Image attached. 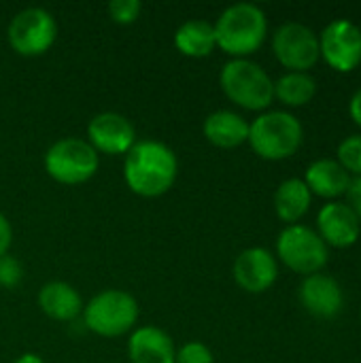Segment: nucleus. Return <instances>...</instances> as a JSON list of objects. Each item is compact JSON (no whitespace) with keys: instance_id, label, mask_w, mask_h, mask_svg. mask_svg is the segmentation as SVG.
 Here are the masks:
<instances>
[{"instance_id":"obj_1","label":"nucleus","mask_w":361,"mask_h":363,"mask_svg":"<svg viewBox=\"0 0 361 363\" xmlns=\"http://www.w3.org/2000/svg\"><path fill=\"white\" fill-rule=\"evenodd\" d=\"M179 177L177 153L162 140L143 138L123 155V181L140 198L168 194Z\"/></svg>"},{"instance_id":"obj_2","label":"nucleus","mask_w":361,"mask_h":363,"mask_svg":"<svg viewBox=\"0 0 361 363\" xmlns=\"http://www.w3.org/2000/svg\"><path fill=\"white\" fill-rule=\"evenodd\" d=\"M213 26L217 47L232 55V60L249 57L255 53L268 34L266 13L253 2H236L228 6Z\"/></svg>"},{"instance_id":"obj_3","label":"nucleus","mask_w":361,"mask_h":363,"mask_svg":"<svg viewBox=\"0 0 361 363\" xmlns=\"http://www.w3.org/2000/svg\"><path fill=\"white\" fill-rule=\"evenodd\" d=\"M304 130L296 115L287 111H266L249 123L247 143L251 149L270 162H281L298 153Z\"/></svg>"},{"instance_id":"obj_4","label":"nucleus","mask_w":361,"mask_h":363,"mask_svg":"<svg viewBox=\"0 0 361 363\" xmlns=\"http://www.w3.org/2000/svg\"><path fill=\"white\" fill-rule=\"evenodd\" d=\"M138 300L123 289H102L83 306L85 328L100 338H119L138 323Z\"/></svg>"},{"instance_id":"obj_5","label":"nucleus","mask_w":361,"mask_h":363,"mask_svg":"<svg viewBox=\"0 0 361 363\" xmlns=\"http://www.w3.org/2000/svg\"><path fill=\"white\" fill-rule=\"evenodd\" d=\"M219 85L230 102L247 111H266L274 100V81L249 57L230 60L223 64Z\"/></svg>"},{"instance_id":"obj_6","label":"nucleus","mask_w":361,"mask_h":363,"mask_svg":"<svg viewBox=\"0 0 361 363\" xmlns=\"http://www.w3.org/2000/svg\"><path fill=\"white\" fill-rule=\"evenodd\" d=\"M45 172L60 185H83L100 168L98 151L79 136H64L45 151Z\"/></svg>"},{"instance_id":"obj_7","label":"nucleus","mask_w":361,"mask_h":363,"mask_svg":"<svg viewBox=\"0 0 361 363\" xmlns=\"http://www.w3.org/2000/svg\"><path fill=\"white\" fill-rule=\"evenodd\" d=\"M6 38L17 55L38 57L53 47L57 38V21L43 6H26L11 17Z\"/></svg>"},{"instance_id":"obj_8","label":"nucleus","mask_w":361,"mask_h":363,"mask_svg":"<svg viewBox=\"0 0 361 363\" xmlns=\"http://www.w3.org/2000/svg\"><path fill=\"white\" fill-rule=\"evenodd\" d=\"M279 259L294 272L311 277L326 268L328 264V245L321 236L306 225H287L277 240Z\"/></svg>"},{"instance_id":"obj_9","label":"nucleus","mask_w":361,"mask_h":363,"mask_svg":"<svg viewBox=\"0 0 361 363\" xmlns=\"http://www.w3.org/2000/svg\"><path fill=\"white\" fill-rule=\"evenodd\" d=\"M272 51L289 72H309L321 57L319 36L309 26L298 21L277 28L272 36Z\"/></svg>"},{"instance_id":"obj_10","label":"nucleus","mask_w":361,"mask_h":363,"mask_svg":"<svg viewBox=\"0 0 361 363\" xmlns=\"http://www.w3.org/2000/svg\"><path fill=\"white\" fill-rule=\"evenodd\" d=\"M321 57L338 72H351L361 64V30L349 19H336L319 34Z\"/></svg>"},{"instance_id":"obj_11","label":"nucleus","mask_w":361,"mask_h":363,"mask_svg":"<svg viewBox=\"0 0 361 363\" xmlns=\"http://www.w3.org/2000/svg\"><path fill=\"white\" fill-rule=\"evenodd\" d=\"M98 155H126L138 140L136 128L132 121L115 111L98 113L87 123V138H85Z\"/></svg>"},{"instance_id":"obj_12","label":"nucleus","mask_w":361,"mask_h":363,"mask_svg":"<svg viewBox=\"0 0 361 363\" xmlns=\"http://www.w3.org/2000/svg\"><path fill=\"white\" fill-rule=\"evenodd\" d=\"M232 274L236 285L247 294H264L277 283L279 264L268 249L251 247L234 259Z\"/></svg>"},{"instance_id":"obj_13","label":"nucleus","mask_w":361,"mask_h":363,"mask_svg":"<svg viewBox=\"0 0 361 363\" xmlns=\"http://www.w3.org/2000/svg\"><path fill=\"white\" fill-rule=\"evenodd\" d=\"M360 232V217L347 202H330L317 215V234L328 247L347 249L357 242Z\"/></svg>"},{"instance_id":"obj_14","label":"nucleus","mask_w":361,"mask_h":363,"mask_svg":"<svg viewBox=\"0 0 361 363\" xmlns=\"http://www.w3.org/2000/svg\"><path fill=\"white\" fill-rule=\"evenodd\" d=\"M128 357L132 363H174L177 345L166 330L140 325L130 334Z\"/></svg>"},{"instance_id":"obj_15","label":"nucleus","mask_w":361,"mask_h":363,"mask_svg":"<svg viewBox=\"0 0 361 363\" xmlns=\"http://www.w3.org/2000/svg\"><path fill=\"white\" fill-rule=\"evenodd\" d=\"M300 302L302 306L319 319H332L343 311V289L328 274H311L300 285Z\"/></svg>"},{"instance_id":"obj_16","label":"nucleus","mask_w":361,"mask_h":363,"mask_svg":"<svg viewBox=\"0 0 361 363\" xmlns=\"http://www.w3.org/2000/svg\"><path fill=\"white\" fill-rule=\"evenodd\" d=\"M38 306L40 311L60 323H70L79 315H83V298L81 294L66 281H49L38 289Z\"/></svg>"},{"instance_id":"obj_17","label":"nucleus","mask_w":361,"mask_h":363,"mask_svg":"<svg viewBox=\"0 0 361 363\" xmlns=\"http://www.w3.org/2000/svg\"><path fill=\"white\" fill-rule=\"evenodd\" d=\"M204 138L219 149H236L249 138V121L234 111H215L202 123Z\"/></svg>"},{"instance_id":"obj_18","label":"nucleus","mask_w":361,"mask_h":363,"mask_svg":"<svg viewBox=\"0 0 361 363\" xmlns=\"http://www.w3.org/2000/svg\"><path fill=\"white\" fill-rule=\"evenodd\" d=\"M311 194L319 198H338L347 194L351 174L336 160H317L306 168V177L302 179Z\"/></svg>"},{"instance_id":"obj_19","label":"nucleus","mask_w":361,"mask_h":363,"mask_svg":"<svg viewBox=\"0 0 361 363\" xmlns=\"http://www.w3.org/2000/svg\"><path fill=\"white\" fill-rule=\"evenodd\" d=\"M174 47L185 57H206L215 51V26L206 19H187L174 32Z\"/></svg>"},{"instance_id":"obj_20","label":"nucleus","mask_w":361,"mask_h":363,"mask_svg":"<svg viewBox=\"0 0 361 363\" xmlns=\"http://www.w3.org/2000/svg\"><path fill=\"white\" fill-rule=\"evenodd\" d=\"M313 194L302 179H287L274 191V211L281 221L296 225L311 208Z\"/></svg>"},{"instance_id":"obj_21","label":"nucleus","mask_w":361,"mask_h":363,"mask_svg":"<svg viewBox=\"0 0 361 363\" xmlns=\"http://www.w3.org/2000/svg\"><path fill=\"white\" fill-rule=\"evenodd\" d=\"M317 94V83L309 72H285L274 81V98L285 106H306Z\"/></svg>"},{"instance_id":"obj_22","label":"nucleus","mask_w":361,"mask_h":363,"mask_svg":"<svg viewBox=\"0 0 361 363\" xmlns=\"http://www.w3.org/2000/svg\"><path fill=\"white\" fill-rule=\"evenodd\" d=\"M349 174L361 177V134L349 136L338 147V160H336Z\"/></svg>"},{"instance_id":"obj_23","label":"nucleus","mask_w":361,"mask_h":363,"mask_svg":"<svg viewBox=\"0 0 361 363\" xmlns=\"http://www.w3.org/2000/svg\"><path fill=\"white\" fill-rule=\"evenodd\" d=\"M174 363H215L213 351L200 342V340H189L177 349Z\"/></svg>"},{"instance_id":"obj_24","label":"nucleus","mask_w":361,"mask_h":363,"mask_svg":"<svg viewBox=\"0 0 361 363\" xmlns=\"http://www.w3.org/2000/svg\"><path fill=\"white\" fill-rule=\"evenodd\" d=\"M140 11H143L140 0H113V2H109V15L119 26L134 23L140 17Z\"/></svg>"},{"instance_id":"obj_25","label":"nucleus","mask_w":361,"mask_h":363,"mask_svg":"<svg viewBox=\"0 0 361 363\" xmlns=\"http://www.w3.org/2000/svg\"><path fill=\"white\" fill-rule=\"evenodd\" d=\"M23 281V266L13 255L0 257V287L2 289H15Z\"/></svg>"},{"instance_id":"obj_26","label":"nucleus","mask_w":361,"mask_h":363,"mask_svg":"<svg viewBox=\"0 0 361 363\" xmlns=\"http://www.w3.org/2000/svg\"><path fill=\"white\" fill-rule=\"evenodd\" d=\"M347 198H349V202H347V204L353 208V213L360 217V221H361V177L351 179L349 189H347Z\"/></svg>"},{"instance_id":"obj_27","label":"nucleus","mask_w":361,"mask_h":363,"mask_svg":"<svg viewBox=\"0 0 361 363\" xmlns=\"http://www.w3.org/2000/svg\"><path fill=\"white\" fill-rule=\"evenodd\" d=\"M13 245V228H11V221L6 219V215L0 213V257L9 253Z\"/></svg>"},{"instance_id":"obj_28","label":"nucleus","mask_w":361,"mask_h":363,"mask_svg":"<svg viewBox=\"0 0 361 363\" xmlns=\"http://www.w3.org/2000/svg\"><path fill=\"white\" fill-rule=\"evenodd\" d=\"M349 113L353 117V121L361 128V89L355 91V96L351 98V104H349Z\"/></svg>"},{"instance_id":"obj_29","label":"nucleus","mask_w":361,"mask_h":363,"mask_svg":"<svg viewBox=\"0 0 361 363\" xmlns=\"http://www.w3.org/2000/svg\"><path fill=\"white\" fill-rule=\"evenodd\" d=\"M13 363H45V359L40 355H36V353H23Z\"/></svg>"},{"instance_id":"obj_30","label":"nucleus","mask_w":361,"mask_h":363,"mask_svg":"<svg viewBox=\"0 0 361 363\" xmlns=\"http://www.w3.org/2000/svg\"><path fill=\"white\" fill-rule=\"evenodd\" d=\"M360 317H361V313H360Z\"/></svg>"}]
</instances>
